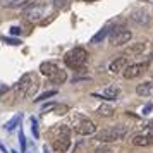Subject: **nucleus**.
Returning <instances> with one entry per match:
<instances>
[{"instance_id":"1","label":"nucleus","mask_w":153,"mask_h":153,"mask_svg":"<svg viewBox=\"0 0 153 153\" xmlns=\"http://www.w3.org/2000/svg\"><path fill=\"white\" fill-rule=\"evenodd\" d=\"M127 132H129V127L127 126H122V124L112 126V127H107V129L98 132L97 141H100V143H114V141L122 139Z\"/></svg>"},{"instance_id":"2","label":"nucleus","mask_w":153,"mask_h":153,"mask_svg":"<svg viewBox=\"0 0 153 153\" xmlns=\"http://www.w3.org/2000/svg\"><path fill=\"white\" fill-rule=\"evenodd\" d=\"M88 60V52L81 47H76V48L69 50L65 55H64V62L67 67L71 69H79V67H83L84 64Z\"/></svg>"},{"instance_id":"3","label":"nucleus","mask_w":153,"mask_h":153,"mask_svg":"<svg viewBox=\"0 0 153 153\" xmlns=\"http://www.w3.org/2000/svg\"><path fill=\"white\" fill-rule=\"evenodd\" d=\"M69 148H71V131H69V127L62 126L59 129V134L53 139V150L57 153H65Z\"/></svg>"},{"instance_id":"4","label":"nucleus","mask_w":153,"mask_h":153,"mask_svg":"<svg viewBox=\"0 0 153 153\" xmlns=\"http://www.w3.org/2000/svg\"><path fill=\"white\" fill-rule=\"evenodd\" d=\"M131 38H132V33L129 29H114L110 33L108 42H110V45H114V47H122V45L131 42Z\"/></svg>"},{"instance_id":"5","label":"nucleus","mask_w":153,"mask_h":153,"mask_svg":"<svg viewBox=\"0 0 153 153\" xmlns=\"http://www.w3.org/2000/svg\"><path fill=\"white\" fill-rule=\"evenodd\" d=\"M74 132L79 134V136H91V134L97 132V126L90 119H81L79 122L74 124Z\"/></svg>"},{"instance_id":"6","label":"nucleus","mask_w":153,"mask_h":153,"mask_svg":"<svg viewBox=\"0 0 153 153\" xmlns=\"http://www.w3.org/2000/svg\"><path fill=\"white\" fill-rule=\"evenodd\" d=\"M45 14H47V7H45V5H31V7H28L26 12H24L26 19L31 21V22H40Z\"/></svg>"},{"instance_id":"7","label":"nucleus","mask_w":153,"mask_h":153,"mask_svg":"<svg viewBox=\"0 0 153 153\" xmlns=\"http://www.w3.org/2000/svg\"><path fill=\"white\" fill-rule=\"evenodd\" d=\"M33 83H35V76L33 74H24V76L19 79V83H17V86H16V91H17V95L19 97H26L28 95V91H29V88L33 86Z\"/></svg>"},{"instance_id":"8","label":"nucleus","mask_w":153,"mask_h":153,"mask_svg":"<svg viewBox=\"0 0 153 153\" xmlns=\"http://www.w3.org/2000/svg\"><path fill=\"white\" fill-rule=\"evenodd\" d=\"M132 145L134 146H150L153 145V127H148L145 132H139L132 136Z\"/></svg>"},{"instance_id":"9","label":"nucleus","mask_w":153,"mask_h":153,"mask_svg":"<svg viewBox=\"0 0 153 153\" xmlns=\"http://www.w3.org/2000/svg\"><path fill=\"white\" fill-rule=\"evenodd\" d=\"M146 69V64H131V65H127V69L122 72L124 74L126 79H134V77L141 76Z\"/></svg>"},{"instance_id":"10","label":"nucleus","mask_w":153,"mask_h":153,"mask_svg":"<svg viewBox=\"0 0 153 153\" xmlns=\"http://www.w3.org/2000/svg\"><path fill=\"white\" fill-rule=\"evenodd\" d=\"M127 69V59L126 57H117V59H114L108 65V71H110L112 74H119V72H124Z\"/></svg>"},{"instance_id":"11","label":"nucleus","mask_w":153,"mask_h":153,"mask_svg":"<svg viewBox=\"0 0 153 153\" xmlns=\"http://www.w3.org/2000/svg\"><path fill=\"white\" fill-rule=\"evenodd\" d=\"M119 95H120V90H119L117 86H108V88H105L102 95H98V93H93V97L103 98V100H117Z\"/></svg>"},{"instance_id":"12","label":"nucleus","mask_w":153,"mask_h":153,"mask_svg":"<svg viewBox=\"0 0 153 153\" xmlns=\"http://www.w3.org/2000/svg\"><path fill=\"white\" fill-rule=\"evenodd\" d=\"M145 50H146V43L145 42H138V43H132V45H129V47L126 48L124 53L127 57H138V55H141Z\"/></svg>"},{"instance_id":"13","label":"nucleus","mask_w":153,"mask_h":153,"mask_svg":"<svg viewBox=\"0 0 153 153\" xmlns=\"http://www.w3.org/2000/svg\"><path fill=\"white\" fill-rule=\"evenodd\" d=\"M59 71L60 69H59L53 62H43L42 65H40V72H42L43 76H47V79H52Z\"/></svg>"},{"instance_id":"14","label":"nucleus","mask_w":153,"mask_h":153,"mask_svg":"<svg viewBox=\"0 0 153 153\" xmlns=\"http://www.w3.org/2000/svg\"><path fill=\"white\" fill-rule=\"evenodd\" d=\"M153 91V83L152 81H146V83H141L136 86V93L139 97H148L150 93Z\"/></svg>"},{"instance_id":"15","label":"nucleus","mask_w":153,"mask_h":153,"mask_svg":"<svg viewBox=\"0 0 153 153\" xmlns=\"http://www.w3.org/2000/svg\"><path fill=\"white\" fill-rule=\"evenodd\" d=\"M35 0H10L7 4H4L5 7H10V9H22V7H31Z\"/></svg>"},{"instance_id":"16","label":"nucleus","mask_w":153,"mask_h":153,"mask_svg":"<svg viewBox=\"0 0 153 153\" xmlns=\"http://www.w3.org/2000/svg\"><path fill=\"white\" fill-rule=\"evenodd\" d=\"M131 19L134 22H138V24H146V22L150 21V16L146 14L145 10H134L131 14Z\"/></svg>"},{"instance_id":"17","label":"nucleus","mask_w":153,"mask_h":153,"mask_svg":"<svg viewBox=\"0 0 153 153\" xmlns=\"http://www.w3.org/2000/svg\"><path fill=\"white\" fill-rule=\"evenodd\" d=\"M108 31H110V26H105V28H102V29L97 33V35L91 38V43H100V42L105 38V36H107V33H108Z\"/></svg>"},{"instance_id":"18","label":"nucleus","mask_w":153,"mask_h":153,"mask_svg":"<svg viewBox=\"0 0 153 153\" xmlns=\"http://www.w3.org/2000/svg\"><path fill=\"white\" fill-rule=\"evenodd\" d=\"M65 79H67V74H65V71L60 69V71L55 74V76L52 77V79H48V81H50V83H53V84H62Z\"/></svg>"},{"instance_id":"19","label":"nucleus","mask_w":153,"mask_h":153,"mask_svg":"<svg viewBox=\"0 0 153 153\" xmlns=\"http://www.w3.org/2000/svg\"><path fill=\"white\" fill-rule=\"evenodd\" d=\"M97 112L100 114V115H103V117H110V115H112V112H114V108H112L110 105L102 103V105H100V107L97 108Z\"/></svg>"},{"instance_id":"20","label":"nucleus","mask_w":153,"mask_h":153,"mask_svg":"<svg viewBox=\"0 0 153 153\" xmlns=\"http://www.w3.org/2000/svg\"><path fill=\"white\" fill-rule=\"evenodd\" d=\"M19 119H21V115H17V117H14L12 120H9L7 124H5V129H7V131H12V129L16 127V124L19 122Z\"/></svg>"},{"instance_id":"21","label":"nucleus","mask_w":153,"mask_h":153,"mask_svg":"<svg viewBox=\"0 0 153 153\" xmlns=\"http://www.w3.org/2000/svg\"><path fill=\"white\" fill-rule=\"evenodd\" d=\"M31 131H33V134H35V138L40 136V132H38V124H36V119L35 117H31Z\"/></svg>"},{"instance_id":"22","label":"nucleus","mask_w":153,"mask_h":153,"mask_svg":"<svg viewBox=\"0 0 153 153\" xmlns=\"http://www.w3.org/2000/svg\"><path fill=\"white\" fill-rule=\"evenodd\" d=\"M57 91H47V93H43V95H40V97L36 98V102H42V100H47L48 97H53Z\"/></svg>"},{"instance_id":"23","label":"nucleus","mask_w":153,"mask_h":153,"mask_svg":"<svg viewBox=\"0 0 153 153\" xmlns=\"http://www.w3.org/2000/svg\"><path fill=\"white\" fill-rule=\"evenodd\" d=\"M36 90H38V84H36V81H35V83H33V86H31V88H29V91H28V95H26V97H31V95H35V93H36Z\"/></svg>"},{"instance_id":"24","label":"nucleus","mask_w":153,"mask_h":153,"mask_svg":"<svg viewBox=\"0 0 153 153\" xmlns=\"http://www.w3.org/2000/svg\"><path fill=\"white\" fill-rule=\"evenodd\" d=\"M67 0H55V7H65Z\"/></svg>"},{"instance_id":"25","label":"nucleus","mask_w":153,"mask_h":153,"mask_svg":"<svg viewBox=\"0 0 153 153\" xmlns=\"http://www.w3.org/2000/svg\"><path fill=\"white\" fill-rule=\"evenodd\" d=\"M19 139H21V148H22V150H26V141H24V136H22V132H19Z\"/></svg>"},{"instance_id":"26","label":"nucleus","mask_w":153,"mask_h":153,"mask_svg":"<svg viewBox=\"0 0 153 153\" xmlns=\"http://www.w3.org/2000/svg\"><path fill=\"white\" fill-rule=\"evenodd\" d=\"M10 33H12V35H19V33H21V29L17 28V26H14V28H10Z\"/></svg>"},{"instance_id":"27","label":"nucleus","mask_w":153,"mask_h":153,"mask_svg":"<svg viewBox=\"0 0 153 153\" xmlns=\"http://www.w3.org/2000/svg\"><path fill=\"white\" fill-rule=\"evenodd\" d=\"M150 110H152V105H146V107H145V110H143V114L146 115V114H150Z\"/></svg>"},{"instance_id":"28","label":"nucleus","mask_w":153,"mask_h":153,"mask_svg":"<svg viewBox=\"0 0 153 153\" xmlns=\"http://www.w3.org/2000/svg\"><path fill=\"white\" fill-rule=\"evenodd\" d=\"M84 2H98V0H84Z\"/></svg>"},{"instance_id":"29","label":"nucleus","mask_w":153,"mask_h":153,"mask_svg":"<svg viewBox=\"0 0 153 153\" xmlns=\"http://www.w3.org/2000/svg\"><path fill=\"white\" fill-rule=\"evenodd\" d=\"M148 127H153V122H150V124H148Z\"/></svg>"},{"instance_id":"30","label":"nucleus","mask_w":153,"mask_h":153,"mask_svg":"<svg viewBox=\"0 0 153 153\" xmlns=\"http://www.w3.org/2000/svg\"><path fill=\"white\" fill-rule=\"evenodd\" d=\"M10 153H17V152H16V150H12V152H10Z\"/></svg>"}]
</instances>
